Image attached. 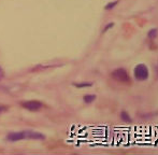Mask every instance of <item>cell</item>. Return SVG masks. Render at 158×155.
<instances>
[{
  "mask_svg": "<svg viewBox=\"0 0 158 155\" xmlns=\"http://www.w3.org/2000/svg\"><path fill=\"white\" fill-rule=\"evenodd\" d=\"M157 36H158V29L157 28H152V29L147 33V37H149V39H152V40L153 39H155Z\"/></svg>",
  "mask_w": 158,
  "mask_h": 155,
  "instance_id": "9c48e42d",
  "label": "cell"
},
{
  "mask_svg": "<svg viewBox=\"0 0 158 155\" xmlns=\"http://www.w3.org/2000/svg\"><path fill=\"white\" fill-rule=\"evenodd\" d=\"M3 78H4V70H3V68L0 66V81L2 80Z\"/></svg>",
  "mask_w": 158,
  "mask_h": 155,
  "instance_id": "7c38bea8",
  "label": "cell"
},
{
  "mask_svg": "<svg viewBox=\"0 0 158 155\" xmlns=\"http://www.w3.org/2000/svg\"><path fill=\"white\" fill-rule=\"evenodd\" d=\"M83 100L85 104H92L96 100V95L95 94H86L83 97Z\"/></svg>",
  "mask_w": 158,
  "mask_h": 155,
  "instance_id": "8992f818",
  "label": "cell"
},
{
  "mask_svg": "<svg viewBox=\"0 0 158 155\" xmlns=\"http://www.w3.org/2000/svg\"><path fill=\"white\" fill-rule=\"evenodd\" d=\"M133 75H134V79L138 81L147 80L149 75V68L144 64H138L133 69Z\"/></svg>",
  "mask_w": 158,
  "mask_h": 155,
  "instance_id": "6da1fadb",
  "label": "cell"
},
{
  "mask_svg": "<svg viewBox=\"0 0 158 155\" xmlns=\"http://www.w3.org/2000/svg\"><path fill=\"white\" fill-rule=\"evenodd\" d=\"M23 133V138H24V140L26 139H29V140H44L45 139V136L41 133H38V131H35V130H24L22 131Z\"/></svg>",
  "mask_w": 158,
  "mask_h": 155,
  "instance_id": "277c9868",
  "label": "cell"
},
{
  "mask_svg": "<svg viewBox=\"0 0 158 155\" xmlns=\"http://www.w3.org/2000/svg\"><path fill=\"white\" fill-rule=\"evenodd\" d=\"M120 119H122V121H124V122H127V123L132 122L131 117H130V115H129V113L127 111H122V112H120Z\"/></svg>",
  "mask_w": 158,
  "mask_h": 155,
  "instance_id": "52a82bcc",
  "label": "cell"
},
{
  "mask_svg": "<svg viewBox=\"0 0 158 155\" xmlns=\"http://www.w3.org/2000/svg\"><path fill=\"white\" fill-rule=\"evenodd\" d=\"M8 110V108L4 107V106H0V113H2V112H4V111Z\"/></svg>",
  "mask_w": 158,
  "mask_h": 155,
  "instance_id": "4fadbf2b",
  "label": "cell"
},
{
  "mask_svg": "<svg viewBox=\"0 0 158 155\" xmlns=\"http://www.w3.org/2000/svg\"><path fill=\"white\" fill-rule=\"evenodd\" d=\"M22 106L27 109V110L31 111V112H36V111L41 110L43 108V104L39 100H28V101H23Z\"/></svg>",
  "mask_w": 158,
  "mask_h": 155,
  "instance_id": "3957f363",
  "label": "cell"
},
{
  "mask_svg": "<svg viewBox=\"0 0 158 155\" xmlns=\"http://www.w3.org/2000/svg\"><path fill=\"white\" fill-rule=\"evenodd\" d=\"M6 140L11 141V142H16V141L24 140L23 138V133L22 131H13L6 135Z\"/></svg>",
  "mask_w": 158,
  "mask_h": 155,
  "instance_id": "5b68a950",
  "label": "cell"
},
{
  "mask_svg": "<svg viewBox=\"0 0 158 155\" xmlns=\"http://www.w3.org/2000/svg\"><path fill=\"white\" fill-rule=\"evenodd\" d=\"M111 77L114 81H117V82H123V83H127L130 81V78L127 70L125 68H116L114 69L112 73H111Z\"/></svg>",
  "mask_w": 158,
  "mask_h": 155,
  "instance_id": "7a4b0ae2",
  "label": "cell"
},
{
  "mask_svg": "<svg viewBox=\"0 0 158 155\" xmlns=\"http://www.w3.org/2000/svg\"><path fill=\"white\" fill-rule=\"evenodd\" d=\"M118 0H115V1H111V2H109V3H107L105 4V10H107V11H111V10H113L115 7L118 4Z\"/></svg>",
  "mask_w": 158,
  "mask_h": 155,
  "instance_id": "ba28073f",
  "label": "cell"
},
{
  "mask_svg": "<svg viewBox=\"0 0 158 155\" xmlns=\"http://www.w3.org/2000/svg\"><path fill=\"white\" fill-rule=\"evenodd\" d=\"M75 87L78 88H84V87H89L92 85V83H89V82H84V83H74L73 84Z\"/></svg>",
  "mask_w": 158,
  "mask_h": 155,
  "instance_id": "30bf717a",
  "label": "cell"
},
{
  "mask_svg": "<svg viewBox=\"0 0 158 155\" xmlns=\"http://www.w3.org/2000/svg\"><path fill=\"white\" fill-rule=\"evenodd\" d=\"M114 26V23H110V24H107V25H105V29L102 30V33H105L107 29H111L112 27Z\"/></svg>",
  "mask_w": 158,
  "mask_h": 155,
  "instance_id": "8fae6325",
  "label": "cell"
}]
</instances>
